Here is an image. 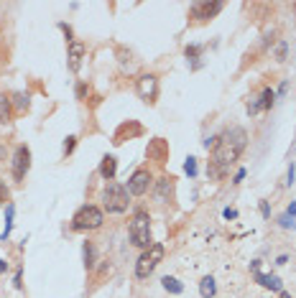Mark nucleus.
Instances as JSON below:
<instances>
[{
  "label": "nucleus",
  "instance_id": "obj_10",
  "mask_svg": "<svg viewBox=\"0 0 296 298\" xmlns=\"http://www.w3.org/2000/svg\"><path fill=\"white\" fill-rule=\"evenodd\" d=\"M273 102H276V92H273L271 87H263V89H260V95L248 102V115H258V112L271 110V107H273Z\"/></svg>",
  "mask_w": 296,
  "mask_h": 298
},
{
  "label": "nucleus",
  "instance_id": "obj_4",
  "mask_svg": "<svg viewBox=\"0 0 296 298\" xmlns=\"http://www.w3.org/2000/svg\"><path fill=\"white\" fill-rule=\"evenodd\" d=\"M164 245L161 242H151V247L148 250H143V255L138 258V263H136V278H148L153 270H156V265L164 260Z\"/></svg>",
  "mask_w": 296,
  "mask_h": 298
},
{
  "label": "nucleus",
  "instance_id": "obj_31",
  "mask_svg": "<svg viewBox=\"0 0 296 298\" xmlns=\"http://www.w3.org/2000/svg\"><path fill=\"white\" fill-rule=\"evenodd\" d=\"M222 214H225V219H238V212H235V209H225Z\"/></svg>",
  "mask_w": 296,
  "mask_h": 298
},
{
  "label": "nucleus",
  "instance_id": "obj_22",
  "mask_svg": "<svg viewBox=\"0 0 296 298\" xmlns=\"http://www.w3.org/2000/svg\"><path fill=\"white\" fill-rule=\"evenodd\" d=\"M10 105H16V110H18V112L28 110V95H23V92H16V95H13V99H10Z\"/></svg>",
  "mask_w": 296,
  "mask_h": 298
},
{
  "label": "nucleus",
  "instance_id": "obj_16",
  "mask_svg": "<svg viewBox=\"0 0 296 298\" xmlns=\"http://www.w3.org/2000/svg\"><path fill=\"white\" fill-rule=\"evenodd\" d=\"M115 173H117V161H115V156H105V158H102V163H100V176L105 178V181H112Z\"/></svg>",
  "mask_w": 296,
  "mask_h": 298
},
{
  "label": "nucleus",
  "instance_id": "obj_39",
  "mask_svg": "<svg viewBox=\"0 0 296 298\" xmlns=\"http://www.w3.org/2000/svg\"><path fill=\"white\" fill-rule=\"evenodd\" d=\"M294 10H296V3H294Z\"/></svg>",
  "mask_w": 296,
  "mask_h": 298
},
{
  "label": "nucleus",
  "instance_id": "obj_13",
  "mask_svg": "<svg viewBox=\"0 0 296 298\" xmlns=\"http://www.w3.org/2000/svg\"><path fill=\"white\" fill-rule=\"evenodd\" d=\"M146 156L151 158V161L166 163V158H169V143H166L164 138H153L151 143H148V151H146Z\"/></svg>",
  "mask_w": 296,
  "mask_h": 298
},
{
  "label": "nucleus",
  "instance_id": "obj_26",
  "mask_svg": "<svg viewBox=\"0 0 296 298\" xmlns=\"http://www.w3.org/2000/svg\"><path fill=\"white\" fill-rule=\"evenodd\" d=\"M184 171H186L191 178H194V176H197V158H191V156H189L186 163H184Z\"/></svg>",
  "mask_w": 296,
  "mask_h": 298
},
{
  "label": "nucleus",
  "instance_id": "obj_34",
  "mask_svg": "<svg viewBox=\"0 0 296 298\" xmlns=\"http://www.w3.org/2000/svg\"><path fill=\"white\" fill-rule=\"evenodd\" d=\"M286 214H291V217H296V201H291V204H289V209H286Z\"/></svg>",
  "mask_w": 296,
  "mask_h": 298
},
{
  "label": "nucleus",
  "instance_id": "obj_37",
  "mask_svg": "<svg viewBox=\"0 0 296 298\" xmlns=\"http://www.w3.org/2000/svg\"><path fill=\"white\" fill-rule=\"evenodd\" d=\"M5 158V145H3V140H0V161Z\"/></svg>",
  "mask_w": 296,
  "mask_h": 298
},
{
  "label": "nucleus",
  "instance_id": "obj_33",
  "mask_svg": "<svg viewBox=\"0 0 296 298\" xmlns=\"http://www.w3.org/2000/svg\"><path fill=\"white\" fill-rule=\"evenodd\" d=\"M84 92H87V84H79V87H77V97L82 99V97H84Z\"/></svg>",
  "mask_w": 296,
  "mask_h": 298
},
{
  "label": "nucleus",
  "instance_id": "obj_6",
  "mask_svg": "<svg viewBox=\"0 0 296 298\" xmlns=\"http://www.w3.org/2000/svg\"><path fill=\"white\" fill-rule=\"evenodd\" d=\"M222 8H225V3H220V0H199V3H191V8H189V16L194 18L197 23H204V21H212V18H217L220 13H222Z\"/></svg>",
  "mask_w": 296,
  "mask_h": 298
},
{
  "label": "nucleus",
  "instance_id": "obj_8",
  "mask_svg": "<svg viewBox=\"0 0 296 298\" xmlns=\"http://www.w3.org/2000/svg\"><path fill=\"white\" fill-rule=\"evenodd\" d=\"M136 92L143 102H148V105H153V102L158 99V77L156 74H143V77L136 79Z\"/></svg>",
  "mask_w": 296,
  "mask_h": 298
},
{
  "label": "nucleus",
  "instance_id": "obj_14",
  "mask_svg": "<svg viewBox=\"0 0 296 298\" xmlns=\"http://www.w3.org/2000/svg\"><path fill=\"white\" fill-rule=\"evenodd\" d=\"M136 135H143V128L138 125V123H133V120H128V123H123L120 128L115 130V140L112 143H125V138L130 140V138H136Z\"/></svg>",
  "mask_w": 296,
  "mask_h": 298
},
{
  "label": "nucleus",
  "instance_id": "obj_25",
  "mask_svg": "<svg viewBox=\"0 0 296 298\" xmlns=\"http://www.w3.org/2000/svg\"><path fill=\"white\" fill-rule=\"evenodd\" d=\"M202 51H204V46H186L184 56H186V59H191V62H194V59H199V56H202Z\"/></svg>",
  "mask_w": 296,
  "mask_h": 298
},
{
  "label": "nucleus",
  "instance_id": "obj_29",
  "mask_svg": "<svg viewBox=\"0 0 296 298\" xmlns=\"http://www.w3.org/2000/svg\"><path fill=\"white\" fill-rule=\"evenodd\" d=\"M276 56H278V62H284V59H286V43H284V41L278 43V51H276Z\"/></svg>",
  "mask_w": 296,
  "mask_h": 298
},
{
  "label": "nucleus",
  "instance_id": "obj_32",
  "mask_svg": "<svg viewBox=\"0 0 296 298\" xmlns=\"http://www.w3.org/2000/svg\"><path fill=\"white\" fill-rule=\"evenodd\" d=\"M260 212H263V217H268V214H271V209H268V201H260Z\"/></svg>",
  "mask_w": 296,
  "mask_h": 298
},
{
  "label": "nucleus",
  "instance_id": "obj_3",
  "mask_svg": "<svg viewBox=\"0 0 296 298\" xmlns=\"http://www.w3.org/2000/svg\"><path fill=\"white\" fill-rule=\"evenodd\" d=\"M128 234H130V242L136 247H141V250L151 247V217H148L146 209H138L136 214H133Z\"/></svg>",
  "mask_w": 296,
  "mask_h": 298
},
{
  "label": "nucleus",
  "instance_id": "obj_7",
  "mask_svg": "<svg viewBox=\"0 0 296 298\" xmlns=\"http://www.w3.org/2000/svg\"><path fill=\"white\" fill-rule=\"evenodd\" d=\"M10 168H13V178L21 184L28 168H31V148L28 145H18L16 151H13V161H10Z\"/></svg>",
  "mask_w": 296,
  "mask_h": 298
},
{
  "label": "nucleus",
  "instance_id": "obj_5",
  "mask_svg": "<svg viewBox=\"0 0 296 298\" xmlns=\"http://www.w3.org/2000/svg\"><path fill=\"white\" fill-rule=\"evenodd\" d=\"M102 204H105L108 214H120L128 209V189L120 184H108L105 194H102Z\"/></svg>",
  "mask_w": 296,
  "mask_h": 298
},
{
  "label": "nucleus",
  "instance_id": "obj_18",
  "mask_svg": "<svg viewBox=\"0 0 296 298\" xmlns=\"http://www.w3.org/2000/svg\"><path fill=\"white\" fill-rule=\"evenodd\" d=\"M10 117H13V105H10V99H8L5 95H0V125L10 123Z\"/></svg>",
  "mask_w": 296,
  "mask_h": 298
},
{
  "label": "nucleus",
  "instance_id": "obj_20",
  "mask_svg": "<svg viewBox=\"0 0 296 298\" xmlns=\"http://www.w3.org/2000/svg\"><path fill=\"white\" fill-rule=\"evenodd\" d=\"M13 214H16V206H13V204H5V230L0 232V237H3V240H8V237H10V227H13Z\"/></svg>",
  "mask_w": 296,
  "mask_h": 298
},
{
  "label": "nucleus",
  "instance_id": "obj_23",
  "mask_svg": "<svg viewBox=\"0 0 296 298\" xmlns=\"http://www.w3.org/2000/svg\"><path fill=\"white\" fill-rule=\"evenodd\" d=\"M8 201H10V189H8V184L3 181V178H0V206L8 204Z\"/></svg>",
  "mask_w": 296,
  "mask_h": 298
},
{
  "label": "nucleus",
  "instance_id": "obj_17",
  "mask_svg": "<svg viewBox=\"0 0 296 298\" xmlns=\"http://www.w3.org/2000/svg\"><path fill=\"white\" fill-rule=\"evenodd\" d=\"M82 258H84V267L87 270H92V267L97 265V250H95V242L87 240L84 247H82Z\"/></svg>",
  "mask_w": 296,
  "mask_h": 298
},
{
  "label": "nucleus",
  "instance_id": "obj_38",
  "mask_svg": "<svg viewBox=\"0 0 296 298\" xmlns=\"http://www.w3.org/2000/svg\"><path fill=\"white\" fill-rule=\"evenodd\" d=\"M5 267H8V263H5V260H0V273H3Z\"/></svg>",
  "mask_w": 296,
  "mask_h": 298
},
{
  "label": "nucleus",
  "instance_id": "obj_35",
  "mask_svg": "<svg viewBox=\"0 0 296 298\" xmlns=\"http://www.w3.org/2000/svg\"><path fill=\"white\" fill-rule=\"evenodd\" d=\"M286 89H289V82H284V84H281V87H278V95H281V97H284V95H286Z\"/></svg>",
  "mask_w": 296,
  "mask_h": 298
},
{
  "label": "nucleus",
  "instance_id": "obj_36",
  "mask_svg": "<svg viewBox=\"0 0 296 298\" xmlns=\"http://www.w3.org/2000/svg\"><path fill=\"white\" fill-rule=\"evenodd\" d=\"M284 263H289V255H281V258L276 260V265H284Z\"/></svg>",
  "mask_w": 296,
  "mask_h": 298
},
{
  "label": "nucleus",
  "instance_id": "obj_12",
  "mask_svg": "<svg viewBox=\"0 0 296 298\" xmlns=\"http://www.w3.org/2000/svg\"><path fill=\"white\" fill-rule=\"evenodd\" d=\"M250 267H253V278L260 283L263 288H271V291H276V293L284 291V283H281V278H276V275H263V273H260V260H256Z\"/></svg>",
  "mask_w": 296,
  "mask_h": 298
},
{
  "label": "nucleus",
  "instance_id": "obj_30",
  "mask_svg": "<svg viewBox=\"0 0 296 298\" xmlns=\"http://www.w3.org/2000/svg\"><path fill=\"white\" fill-rule=\"evenodd\" d=\"M243 178H245V168H240L238 173H235V178H232V184H240Z\"/></svg>",
  "mask_w": 296,
  "mask_h": 298
},
{
  "label": "nucleus",
  "instance_id": "obj_15",
  "mask_svg": "<svg viewBox=\"0 0 296 298\" xmlns=\"http://www.w3.org/2000/svg\"><path fill=\"white\" fill-rule=\"evenodd\" d=\"M171 197H174V176L158 178L156 181V201L166 204V201H171Z\"/></svg>",
  "mask_w": 296,
  "mask_h": 298
},
{
  "label": "nucleus",
  "instance_id": "obj_19",
  "mask_svg": "<svg viewBox=\"0 0 296 298\" xmlns=\"http://www.w3.org/2000/svg\"><path fill=\"white\" fill-rule=\"evenodd\" d=\"M199 293H202L204 298H212V296L217 293V286H215V278H212V275H204V278L199 280Z\"/></svg>",
  "mask_w": 296,
  "mask_h": 298
},
{
  "label": "nucleus",
  "instance_id": "obj_28",
  "mask_svg": "<svg viewBox=\"0 0 296 298\" xmlns=\"http://www.w3.org/2000/svg\"><path fill=\"white\" fill-rule=\"evenodd\" d=\"M294 178H296V166L291 163V166H289V171H286V184H289V186L294 184Z\"/></svg>",
  "mask_w": 296,
  "mask_h": 298
},
{
  "label": "nucleus",
  "instance_id": "obj_24",
  "mask_svg": "<svg viewBox=\"0 0 296 298\" xmlns=\"http://www.w3.org/2000/svg\"><path fill=\"white\" fill-rule=\"evenodd\" d=\"M278 225L284 227V230H294V227H296V222H294L291 214H281V217H278Z\"/></svg>",
  "mask_w": 296,
  "mask_h": 298
},
{
  "label": "nucleus",
  "instance_id": "obj_9",
  "mask_svg": "<svg viewBox=\"0 0 296 298\" xmlns=\"http://www.w3.org/2000/svg\"><path fill=\"white\" fill-rule=\"evenodd\" d=\"M151 184H153L151 171H148V168H138L136 173L128 178V194H133V197H143V194H148Z\"/></svg>",
  "mask_w": 296,
  "mask_h": 298
},
{
  "label": "nucleus",
  "instance_id": "obj_2",
  "mask_svg": "<svg viewBox=\"0 0 296 298\" xmlns=\"http://www.w3.org/2000/svg\"><path fill=\"white\" fill-rule=\"evenodd\" d=\"M105 222V212L95 204H84L77 209V214L72 217V230L74 232H90V230H100Z\"/></svg>",
  "mask_w": 296,
  "mask_h": 298
},
{
  "label": "nucleus",
  "instance_id": "obj_1",
  "mask_svg": "<svg viewBox=\"0 0 296 298\" xmlns=\"http://www.w3.org/2000/svg\"><path fill=\"white\" fill-rule=\"evenodd\" d=\"M248 145V132L243 128H230L220 135L215 151H212V158L207 163V176L212 181H222L227 173H230V166L238 161Z\"/></svg>",
  "mask_w": 296,
  "mask_h": 298
},
{
  "label": "nucleus",
  "instance_id": "obj_11",
  "mask_svg": "<svg viewBox=\"0 0 296 298\" xmlns=\"http://www.w3.org/2000/svg\"><path fill=\"white\" fill-rule=\"evenodd\" d=\"M84 54H87V46H84L82 41H77V38L69 41V46H67V59H69V69H72V71H79Z\"/></svg>",
  "mask_w": 296,
  "mask_h": 298
},
{
  "label": "nucleus",
  "instance_id": "obj_21",
  "mask_svg": "<svg viewBox=\"0 0 296 298\" xmlns=\"http://www.w3.org/2000/svg\"><path fill=\"white\" fill-rule=\"evenodd\" d=\"M161 283H164V288H166L169 293H176V296H179V293L184 291V286H182V283L176 280V278H171V275H166V278L161 280Z\"/></svg>",
  "mask_w": 296,
  "mask_h": 298
},
{
  "label": "nucleus",
  "instance_id": "obj_27",
  "mask_svg": "<svg viewBox=\"0 0 296 298\" xmlns=\"http://www.w3.org/2000/svg\"><path fill=\"white\" fill-rule=\"evenodd\" d=\"M74 145H77V138H74V135H69V138L64 140V156H72Z\"/></svg>",
  "mask_w": 296,
  "mask_h": 298
}]
</instances>
